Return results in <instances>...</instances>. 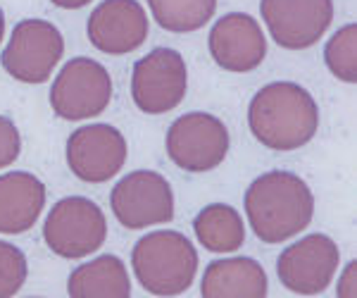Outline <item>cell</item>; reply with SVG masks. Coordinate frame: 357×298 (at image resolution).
<instances>
[{"instance_id": "cell-1", "label": "cell", "mask_w": 357, "mask_h": 298, "mask_svg": "<svg viewBox=\"0 0 357 298\" xmlns=\"http://www.w3.org/2000/svg\"><path fill=\"white\" fill-rule=\"evenodd\" d=\"M250 131L272 151H296L312 141L319 127V107L303 86L276 82L260 89L248 110Z\"/></svg>"}, {"instance_id": "cell-2", "label": "cell", "mask_w": 357, "mask_h": 298, "mask_svg": "<svg viewBox=\"0 0 357 298\" xmlns=\"http://www.w3.org/2000/svg\"><path fill=\"white\" fill-rule=\"evenodd\" d=\"M245 213L260 241L281 244L312 222L314 196L298 174L267 172L248 188Z\"/></svg>"}, {"instance_id": "cell-3", "label": "cell", "mask_w": 357, "mask_h": 298, "mask_svg": "<svg viewBox=\"0 0 357 298\" xmlns=\"http://www.w3.org/2000/svg\"><path fill=\"white\" fill-rule=\"evenodd\" d=\"M131 265L148 294L178 296L193 284L198 253L183 234L153 232L134 246Z\"/></svg>"}, {"instance_id": "cell-4", "label": "cell", "mask_w": 357, "mask_h": 298, "mask_svg": "<svg viewBox=\"0 0 357 298\" xmlns=\"http://www.w3.org/2000/svg\"><path fill=\"white\" fill-rule=\"evenodd\" d=\"M107 220L93 200L72 196L53 205L43 225V239L55 255L79 260L105 244Z\"/></svg>"}, {"instance_id": "cell-5", "label": "cell", "mask_w": 357, "mask_h": 298, "mask_svg": "<svg viewBox=\"0 0 357 298\" xmlns=\"http://www.w3.org/2000/svg\"><path fill=\"white\" fill-rule=\"evenodd\" d=\"M112 100V79L100 62L74 57L57 74L50 89V105L62 119L98 117Z\"/></svg>"}, {"instance_id": "cell-6", "label": "cell", "mask_w": 357, "mask_h": 298, "mask_svg": "<svg viewBox=\"0 0 357 298\" xmlns=\"http://www.w3.org/2000/svg\"><path fill=\"white\" fill-rule=\"evenodd\" d=\"M62 53L65 41L55 24L43 20H24L13 29L0 62L17 82L43 84L57 67Z\"/></svg>"}, {"instance_id": "cell-7", "label": "cell", "mask_w": 357, "mask_h": 298, "mask_svg": "<svg viewBox=\"0 0 357 298\" xmlns=\"http://www.w3.org/2000/svg\"><path fill=\"white\" fill-rule=\"evenodd\" d=\"M186 62L172 48H155L134 65L131 98L146 114L174 110L186 96Z\"/></svg>"}, {"instance_id": "cell-8", "label": "cell", "mask_w": 357, "mask_h": 298, "mask_svg": "<svg viewBox=\"0 0 357 298\" xmlns=\"http://www.w3.org/2000/svg\"><path fill=\"white\" fill-rule=\"evenodd\" d=\"M167 153L176 167L186 172H210L229 153V131L222 119L207 112L178 117L167 134Z\"/></svg>"}, {"instance_id": "cell-9", "label": "cell", "mask_w": 357, "mask_h": 298, "mask_svg": "<svg viewBox=\"0 0 357 298\" xmlns=\"http://www.w3.org/2000/svg\"><path fill=\"white\" fill-rule=\"evenodd\" d=\"M110 203L117 222L126 229L165 225L174 217V193L158 172L138 170L126 174L112 188Z\"/></svg>"}, {"instance_id": "cell-10", "label": "cell", "mask_w": 357, "mask_h": 298, "mask_svg": "<svg viewBox=\"0 0 357 298\" xmlns=\"http://www.w3.org/2000/svg\"><path fill=\"white\" fill-rule=\"evenodd\" d=\"M338 246L324 234H310L289 246L276 260V274L291 294L317 296L329 289L338 270Z\"/></svg>"}, {"instance_id": "cell-11", "label": "cell", "mask_w": 357, "mask_h": 298, "mask_svg": "<svg viewBox=\"0 0 357 298\" xmlns=\"http://www.w3.org/2000/svg\"><path fill=\"white\" fill-rule=\"evenodd\" d=\"M260 8L274 41L289 50L314 45L333 20L331 0H262Z\"/></svg>"}, {"instance_id": "cell-12", "label": "cell", "mask_w": 357, "mask_h": 298, "mask_svg": "<svg viewBox=\"0 0 357 298\" xmlns=\"http://www.w3.org/2000/svg\"><path fill=\"white\" fill-rule=\"evenodd\" d=\"M126 163V139L110 124H89L67 141V165L82 181L102 184Z\"/></svg>"}, {"instance_id": "cell-13", "label": "cell", "mask_w": 357, "mask_h": 298, "mask_svg": "<svg viewBox=\"0 0 357 298\" xmlns=\"http://www.w3.org/2000/svg\"><path fill=\"white\" fill-rule=\"evenodd\" d=\"M89 41L107 55L141 48L148 36V17L136 0H105L89 17Z\"/></svg>"}, {"instance_id": "cell-14", "label": "cell", "mask_w": 357, "mask_h": 298, "mask_svg": "<svg viewBox=\"0 0 357 298\" xmlns=\"http://www.w3.org/2000/svg\"><path fill=\"white\" fill-rule=\"evenodd\" d=\"M210 53L222 70L250 72L262 65L267 41L260 24L250 15H224L210 31Z\"/></svg>"}, {"instance_id": "cell-15", "label": "cell", "mask_w": 357, "mask_h": 298, "mask_svg": "<svg viewBox=\"0 0 357 298\" xmlns=\"http://www.w3.org/2000/svg\"><path fill=\"white\" fill-rule=\"evenodd\" d=\"M45 205V186L29 172L0 177V234H24Z\"/></svg>"}, {"instance_id": "cell-16", "label": "cell", "mask_w": 357, "mask_h": 298, "mask_svg": "<svg viewBox=\"0 0 357 298\" xmlns=\"http://www.w3.org/2000/svg\"><path fill=\"white\" fill-rule=\"evenodd\" d=\"M203 298H264L267 274L252 258H227L207 265L200 284Z\"/></svg>"}, {"instance_id": "cell-17", "label": "cell", "mask_w": 357, "mask_h": 298, "mask_svg": "<svg viewBox=\"0 0 357 298\" xmlns=\"http://www.w3.org/2000/svg\"><path fill=\"white\" fill-rule=\"evenodd\" d=\"M67 294L74 298H129L131 282L119 258L100 255L72 272Z\"/></svg>"}, {"instance_id": "cell-18", "label": "cell", "mask_w": 357, "mask_h": 298, "mask_svg": "<svg viewBox=\"0 0 357 298\" xmlns=\"http://www.w3.org/2000/svg\"><path fill=\"white\" fill-rule=\"evenodd\" d=\"M193 232L203 248L212 253H231L245 241V227L231 205L212 203L200 210L193 220Z\"/></svg>"}, {"instance_id": "cell-19", "label": "cell", "mask_w": 357, "mask_h": 298, "mask_svg": "<svg viewBox=\"0 0 357 298\" xmlns=\"http://www.w3.org/2000/svg\"><path fill=\"white\" fill-rule=\"evenodd\" d=\"M160 27L174 33H188L205 27L217 10V0H148Z\"/></svg>"}, {"instance_id": "cell-20", "label": "cell", "mask_w": 357, "mask_h": 298, "mask_svg": "<svg viewBox=\"0 0 357 298\" xmlns=\"http://www.w3.org/2000/svg\"><path fill=\"white\" fill-rule=\"evenodd\" d=\"M326 65L331 74L345 84L357 82V27L348 24L331 36L324 48Z\"/></svg>"}, {"instance_id": "cell-21", "label": "cell", "mask_w": 357, "mask_h": 298, "mask_svg": "<svg viewBox=\"0 0 357 298\" xmlns=\"http://www.w3.org/2000/svg\"><path fill=\"white\" fill-rule=\"evenodd\" d=\"M26 282V258L17 246L0 241V298L15 296Z\"/></svg>"}, {"instance_id": "cell-22", "label": "cell", "mask_w": 357, "mask_h": 298, "mask_svg": "<svg viewBox=\"0 0 357 298\" xmlns=\"http://www.w3.org/2000/svg\"><path fill=\"white\" fill-rule=\"evenodd\" d=\"M20 131L13 124V119L0 117V170L13 165L17 158H20Z\"/></svg>"}, {"instance_id": "cell-23", "label": "cell", "mask_w": 357, "mask_h": 298, "mask_svg": "<svg viewBox=\"0 0 357 298\" xmlns=\"http://www.w3.org/2000/svg\"><path fill=\"white\" fill-rule=\"evenodd\" d=\"M355 270H357L355 262H350V265L345 267V277L341 286H338V296H355Z\"/></svg>"}, {"instance_id": "cell-24", "label": "cell", "mask_w": 357, "mask_h": 298, "mask_svg": "<svg viewBox=\"0 0 357 298\" xmlns=\"http://www.w3.org/2000/svg\"><path fill=\"white\" fill-rule=\"evenodd\" d=\"M50 3L65 10H79V8H84L86 3H91V0H50Z\"/></svg>"}, {"instance_id": "cell-25", "label": "cell", "mask_w": 357, "mask_h": 298, "mask_svg": "<svg viewBox=\"0 0 357 298\" xmlns=\"http://www.w3.org/2000/svg\"><path fill=\"white\" fill-rule=\"evenodd\" d=\"M3 33H5V17H3V10H0V41H3Z\"/></svg>"}]
</instances>
